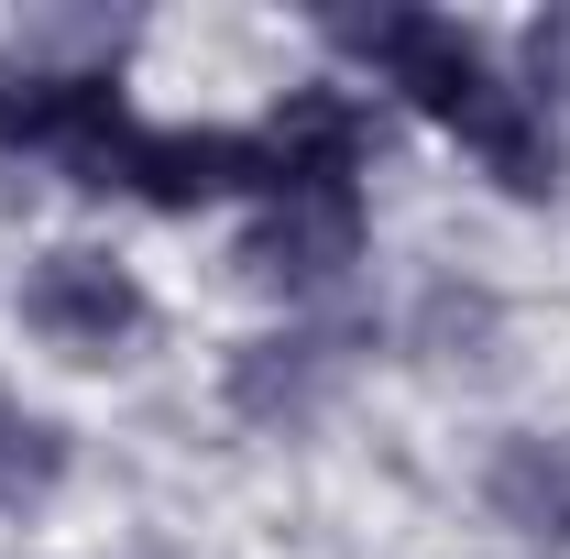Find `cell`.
Listing matches in <instances>:
<instances>
[{"label":"cell","instance_id":"cell-1","mask_svg":"<svg viewBox=\"0 0 570 559\" xmlns=\"http://www.w3.org/2000/svg\"><path fill=\"white\" fill-rule=\"evenodd\" d=\"M330 45L362 56L384 88H406L428 121H450L504 198H549L560 187V121L538 110V88H504L461 22H439V11H330Z\"/></svg>","mask_w":570,"mask_h":559},{"label":"cell","instance_id":"cell-2","mask_svg":"<svg viewBox=\"0 0 570 559\" xmlns=\"http://www.w3.org/2000/svg\"><path fill=\"white\" fill-rule=\"evenodd\" d=\"M22 330L77 351V362H110V351L142 330V285L121 275L110 253H45V264L22 275Z\"/></svg>","mask_w":570,"mask_h":559},{"label":"cell","instance_id":"cell-3","mask_svg":"<svg viewBox=\"0 0 570 559\" xmlns=\"http://www.w3.org/2000/svg\"><path fill=\"white\" fill-rule=\"evenodd\" d=\"M352 264H362V198H352V187H296V198H264L253 242H242V275L285 285V296L341 285Z\"/></svg>","mask_w":570,"mask_h":559},{"label":"cell","instance_id":"cell-4","mask_svg":"<svg viewBox=\"0 0 570 559\" xmlns=\"http://www.w3.org/2000/svg\"><path fill=\"white\" fill-rule=\"evenodd\" d=\"M341 362H352V330H285V341H253L230 362V406L253 428H296L318 418V395L341 384Z\"/></svg>","mask_w":570,"mask_h":559},{"label":"cell","instance_id":"cell-5","mask_svg":"<svg viewBox=\"0 0 570 559\" xmlns=\"http://www.w3.org/2000/svg\"><path fill=\"white\" fill-rule=\"evenodd\" d=\"M483 504H494L515 538L570 549V439H504L494 472H483Z\"/></svg>","mask_w":570,"mask_h":559},{"label":"cell","instance_id":"cell-6","mask_svg":"<svg viewBox=\"0 0 570 559\" xmlns=\"http://www.w3.org/2000/svg\"><path fill=\"white\" fill-rule=\"evenodd\" d=\"M56 483H67V428H56V418H33L22 395H0V516L45 504Z\"/></svg>","mask_w":570,"mask_h":559},{"label":"cell","instance_id":"cell-7","mask_svg":"<svg viewBox=\"0 0 570 559\" xmlns=\"http://www.w3.org/2000/svg\"><path fill=\"white\" fill-rule=\"evenodd\" d=\"M504 318H494V296L483 285H428V307H417V341L439 351V362H483V341H494Z\"/></svg>","mask_w":570,"mask_h":559},{"label":"cell","instance_id":"cell-8","mask_svg":"<svg viewBox=\"0 0 570 559\" xmlns=\"http://www.w3.org/2000/svg\"><path fill=\"white\" fill-rule=\"evenodd\" d=\"M527 67H538V110H549V99H570V11H538Z\"/></svg>","mask_w":570,"mask_h":559}]
</instances>
